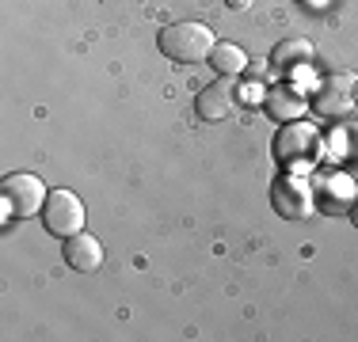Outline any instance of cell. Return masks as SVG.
<instances>
[{
  "label": "cell",
  "mask_w": 358,
  "mask_h": 342,
  "mask_svg": "<svg viewBox=\"0 0 358 342\" xmlns=\"http://www.w3.org/2000/svg\"><path fill=\"white\" fill-rule=\"evenodd\" d=\"M157 46L168 61L176 65H199V61H210L217 46V34L206 27V23H194V20H183V23H172L157 34Z\"/></svg>",
  "instance_id": "1"
},
{
  "label": "cell",
  "mask_w": 358,
  "mask_h": 342,
  "mask_svg": "<svg viewBox=\"0 0 358 342\" xmlns=\"http://www.w3.org/2000/svg\"><path fill=\"white\" fill-rule=\"evenodd\" d=\"M320 156V130L313 122H282V130L275 133V160L286 171H305L313 160Z\"/></svg>",
  "instance_id": "2"
},
{
  "label": "cell",
  "mask_w": 358,
  "mask_h": 342,
  "mask_svg": "<svg viewBox=\"0 0 358 342\" xmlns=\"http://www.w3.org/2000/svg\"><path fill=\"white\" fill-rule=\"evenodd\" d=\"M271 205L286 221H309L317 213V191L301 171H286L271 183Z\"/></svg>",
  "instance_id": "3"
},
{
  "label": "cell",
  "mask_w": 358,
  "mask_h": 342,
  "mask_svg": "<svg viewBox=\"0 0 358 342\" xmlns=\"http://www.w3.org/2000/svg\"><path fill=\"white\" fill-rule=\"evenodd\" d=\"M0 194H4V217H23V221L42 213V205L50 198L46 183H42L38 175H31V171L8 175L4 183H0Z\"/></svg>",
  "instance_id": "4"
},
{
  "label": "cell",
  "mask_w": 358,
  "mask_h": 342,
  "mask_svg": "<svg viewBox=\"0 0 358 342\" xmlns=\"http://www.w3.org/2000/svg\"><path fill=\"white\" fill-rule=\"evenodd\" d=\"M42 225H46V232L50 236H57V239H69L76 232H84V202L76 198L73 191H50V198L46 205H42Z\"/></svg>",
  "instance_id": "5"
},
{
  "label": "cell",
  "mask_w": 358,
  "mask_h": 342,
  "mask_svg": "<svg viewBox=\"0 0 358 342\" xmlns=\"http://www.w3.org/2000/svg\"><path fill=\"white\" fill-rule=\"evenodd\" d=\"M355 103H358V80L351 73H331L313 96V110L320 118H347L355 110Z\"/></svg>",
  "instance_id": "6"
},
{
  "label": "cell",
  "mask_w": 358,
  "mask_h": 342,
  "mask_svg": "<svg viewBox=\"0 0 358 342\" xmlns=\"http://www.w3.org/2000/svg\"><path fill=\"white\" fill-rule=\"evenodd\" d=\"M194 110H199L202 122H221L236 110V84L233 76H221V80L206 84V88L194 96Z\"/></svg>",
  "instance_id": "7"
},
{
  "label": "cell",
  "mask_w": 358,
  "mask_h": 342,
  "mask_svg": "<svg viewBox=\"0 0 358 342\" xmlns=\"http://www.w3.org/2000/svg\"><path fill=\"white\" fill-rule=\"evenodd\" d=\"M263 107H267V114L275 118V122H297V118L309 110V99H305L294 84H275V88H267Z\"/></svg>",
  "instance_id": "8"
},
{
  "label": "cell",
  "mask_w": 358,
  "mask_h": 342,
  "mask_svg": "<svg viewBox=\"0 0 358 342\" xmlns=\"http://www.w3.org/2000/svg\"><path fill=\"white\" fill-rule=\"evenodd\" d=\"M62 251H65V262H69L73 270H80V274H96L99 267H103V244H99L96 236H88V232L69 236L62 244Z\"/></svg>",
  "instance_id": "9"
},
{
  "label": "cell",
  "mask_w": 358,
  "mask_h": 342,
  "mask_svg": "<svg viewBox=\"0 0 358 342\" xmlns=\"http://www.w3.org/2000/svg\"><path fill=\"white\" fill-rule=\"evenodd\" d=\"M313 191H317V205L324 209H351L355 205V186L347 175H324L313 183Z\"/></svg>",
  "instance_id": "10"
},
{
  "label": "cell",
  "mask_w": 358,
  "mask_h": 342,
  "mask_svg": "<svg viewBox=\"0 0 358 342\" xmlns=\"http://www.w3.org/2000/svg\"><path fill=\"white\" fill-rule=\"evenodd\" d=\"M313 57H317V50H313V42L309 38H282L275 50H271V65L275 68H282V73H289V68H297V65H309Z\"/></svg>",
  "instance_id": "11"
},
{
  "label": "cell",
  "mask_w": 358,
  "mask_h": 342,
  "mask_svg": "<svg viewBox=\"0 0 358 342\" xmlns=\"http://www.w3.org/2000/svg\"><path fill=\"white\" fill-rule=\"evenodd\" d=\"M248 61H252V57L244 54L236 42H217L214 54H210V65H214L221 76H233V80H236L241 73H248Z\"/></svg>",
  "instance_id": "12"
},
{
  "label": "cell",
  "mask_w": 358,
  "mask_h": 342,
  "mask_svg": "<svg viewBox=\"0 0 358 342\" xmlns=\"http://www.w3.org/2000/svg\"><path fill=\"white\" fill-rule=\"evenodd\" d=\"M263 99H267V88H263L259 80H252L241 88V103H263Z\"/></svg>",
  "instance_id": "13"
},
{
  "label": "cell",
  "mask_w": 358,
  "mask_h": 342,
  "mask_svg": "<svg viewBox=\"0 0 358 342\" xmlns=\"http://www.w3.org/2000/svg\"><path fill=\"white\" fill-rule=\"evenodd\" d=\"M343 130H347V156H355V160H358V122L343 126Z\"/></svg>",
  "instance_id": "14"
},
{
  "label": "cell",
  "mask_w": 358,
  "mask_h": 342,
  "mask_svg": "<svg viewBox=\"0 0 358 342\" xmlns=\"http://www.w3.org/2000/svg\"><path fill=\"white\" fill-rule=\"evenodd\" d=\"M267 65H271V61H255V65L248 61V73L255 76V80H259V76H267Z\"/></svg>",
  "instance_id": "15"
},
{
  "label": "cell",
  "mask_w": 358,
  "mask_h": 342,
  "mask_svg": "<svg viewBox=\"0 0 358 342\" xmlns=\"http://www.w3.org/2000/svg\"><path fill=\"white\" fill-rule=\"evenodd\" d=\"M225 4L233 8V12H248V8H252V0H225Z\"/></svg>",
  "instance_id": "16"
},
{
  "label": "cell",
  "mask_w": 358,
  "mask_h": 342,
  "mask_svg": "<svg viewBox=\"0 0 358 342\" xmlns=\"http://www.w3.org/2000/svg\"><path fill=\"white\" fill-rule=\"evenodd\" d=\"M347 213H351V225L358 228V198H355V205H351V209H347Z\"/></svg>",
  "instance_id": "17"
}]
</instances>
